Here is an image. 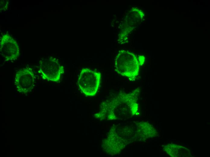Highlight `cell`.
<instances>
[{"label":"cell","instance_id":"cell-1","mask_svg":"<svg viewBox=\"0 0 210 157\" xmlns=\"http://www.w3.org/2000/svg\"><path fill=\"white\" fill-rule=\"evenodd\" d=\"M114 67L119 74L126 77L130 81H134L138 76L141 65L140 62L133 53L121 50L115 59Z\"/></svg>","mask_w":210,"mask_h":157},{"label":"cell","instance_id":"cell-2","mask_svg":"<svg viewBox=\"0 0 210 157\" xmlns=\"http://www.w3.org/2000/svg\"><path fill=\"white\" fill-rule=\"evenodd\" d=\"M101 74L88 68L81 71L78 80V86L85 95L91 96L96 93L100 82Z\"/></svg>","mask_w":210,"mask_h":157},{"label":"cell","instance_id":"cell-3","mask_svg":"<svg viewBox=\"0 0 210 157\" xmlns=\"http://www.w3.org/2000/svg\"><path fill=\"white\" fill-rule=\"evenodd\" d=\"M39 71L43 78L58 82L64 73V68L56 58L50 57L41 59L39 63Z\"/></svg>","mask_w":210,"mask_h":157},{"label":"cell","instance_id":"cell-4","mask_svg":"<svg viewBox=\"0 0 210 157\" xmlns=\"http://www.w3.org/2000/svg\"><path fill=\"white\" fill-rule=\"evenodd\" d=\"M0 49L1 54L6 61L15 60L20 55L18 44L8 34H4L1 37Z\"/></svg>","mask_w":210,"mask_h":157},{"label":"cell","instance_id":"cell-5","mask_svg":"<svg viewBox=\"0 0 210 157\" xmlns=\"http://www.w3.org/2000/svg\"><path fill=\"white\" fill-rule=\"evenodd\" d=\"M34 75L32 69L22 68L16 73L14 80V85L19 92L26 93L33 88Z\"/></svg>","mask_w":210,"mask_h":157},{"label":"cell","instance_id":"cell-6","mask_svg":"<svg viewBox=\"0 0 210 157\" xmlns=\"http://www.w3.org/2000/svg\"><path fill=\"white\" fill-rule=\"evenodd\" d=\"M164 149L167 154L172 157H187L190 155V152L188 149L176 145H167Z\"/></svg>","mask_w":210,"mask_h":157}]
</instances>
